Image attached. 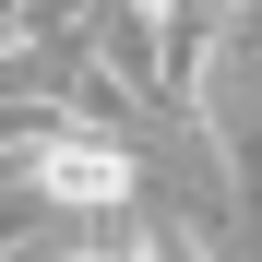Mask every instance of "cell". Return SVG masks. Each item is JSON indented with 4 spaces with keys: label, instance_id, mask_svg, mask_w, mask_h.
Here are the masks:
<instances>
[{
    "label": "cell",
    "instance_id": "7a4b0ae2",
    "mask_svg": "<svg viewBox=\"0 0 262 262\" xmlns=\"http://www.w3.org/2000/svg\"><path fill=\"white\" fill-rule=\"evenodd\" d=\"M36 238H48V227H36V214H24V191H12V167H0V262H24Z\"/></svg>",
    "mask_w": 262,
    "mask_h": 262
},
{
    "label": "cell",
    "instance_id": "6da1fadb",
    "mask_svg": "<svg viewBox=\"0 0 262 262\" xmlns=\"http://www.w3.org/2000/svg\"><path fill=\"white\" fill-rule=\"evenodd\" d=\"M119 262H227V238H203L191 214H131V227H119Z\"/></svg>",
    "mask_w": 262,
    "mask_h": 262
}]
</instances>
